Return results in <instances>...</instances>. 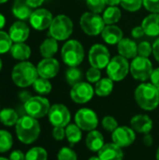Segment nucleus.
Masks as SVG:
<instances>
[{
	"label": "nucleus",
	"instance_id": "7ed1b4c3",
	"mask_svg": "<svg viewBox=\"0 0 159 160\" xmlns=\"http://www.w3.org/2000/svg\"><path fill=\"white\" fill-rule=\"evenodd\" d=\"M37 78L38 73L37 67L27 61H22L15 65L11 72V79L13 82L21 88L33 85Z\"/></svg>",
	"mask_w": 159,
	"mask_h": 160
},
{
	"label": "nucleus",
	"instance_id": "f3484780",
	"mask_svg": "<svg viewBox=\"0 0 159 160\" xmlns=\"http://www.w3.org/2000/svg\"><path fill=\"white\" fill-rule=\"evenodd\" d=\"M30 34L29 26L22 21L15 22L9 28L8 35L14 43L24 42Z\"/></svg>",
	"mask_w": 159,
	"mask_h": 160
},
{
	"label": "nucleus",
	"instance_id": "ea45409f",
	"mask_svg": "<svg viewBox=\"0 0 159 160\" xmlns=\"http://www.w3.org/2000/svg\"><path fill=\"white\" fill-rule=\"evenodd\" d=\"M153 53V46L148 41H142L138 45V54L139 56L148 58Z\"/></svg>",
	"mask_w": 159,
	"mask_h": 160
},
{
	"label": "nucleus",
	"instance_id": "7c9ffc66",
	"mask_svg": "<svg viewBox=\"0 0 159 160\" xmlns=\"http://www.w3.org/2000/svg\"><path fill=\"white\" fill-rule=\"evenodd\" d=\"M34 90L39 95H48L52 91V83L48 79L38 77L33 83Z\"/></svg>",
	"mask_w": 159,
	"mask_h": 160
},
{
	"label": "nucleus",
	"instance_id": "052dcab7",
	"mask_svg": "<svg viewBox=\"0 0 159 160\" xmlns=\"http://www.w3.org/2000/svg\"><path fill=\"white\" fill-rule=\"evenodd\" d=\"M15 1H19V0H15Z\"/></svg>",
	"mask_w": 159,
	"mask_h": 160
},
{
	"label": "nucleus",
	"instance_id": "473e14b6",
	"mask_svg": "<svg viewBox=\"0 0 159 160\" xmlns=\"http://www.w3.org/2000/svg\"><path fill=\"white\" fill-rule=\"evenodd\" d=\"M13 144V139L8 131L0 129V153H5L10 150Z\"/></svg>",
	"mask_w": 159,
	"mask_h": 160
},
{
	"label": "nucleus",
	"instance_id": "6e6552de",
	"mask_svg": "<svg viewBox=\"0 0 159 160\" xmlns=\"http://www.w3.org/2000/svg\"><path fill=\"white\" fill-rule=\"evenodd\" d=\"M23 108L27 115L32 116L36 119H39L43 118L49 113L51 105L47 98L40 96H36L28 99L24 103Z\"/></svg>",
	"mask_w": 159,
	"mask_h": 160
},
{
	"label": "nucleus",
	"instance_id": "e433bc0d",
	"mask_svg": "<svg viewBox=\"0 0 159 160\" xmlns=\"http://www.w3.org/2000/svg\"><path fill=\"white\" fill-rule=\"evenodd\" d=\"M143 4V0H121V6L124 9L135 12L141 9Z\"/></svg>",
	"mask_w": 159,
	"mask_h": 160
},
{
	"label": "nucleus",
	"instance_id": "6ab92c4d",
	"mask_svg": "<svg viewBox=\"0 0 159 160\" xmlns=\"http://www.w3.org/2000/svg\"><path fill=\"white\" fill-rule=\"evenodd\" d=\"M98 157L101 160H123L124 153L120 146L114 142L104 144L98 151Z\"/></svg>",
	"mask_w": 159,
	"mask_h": 160
},
{
	"label": "nucleus",
	"instance_id": "603ef678",
	"mask_svg": "<svg viewBox=\"0 0 159 160\" xmlns=\"http://www.w3.org/2000/svg\"><path fill=\"white\" fill-rule=\"evenodd\" d=\"M105 2L109 6H118L121 4V0H105Z\"/></svg>",
	"mask_w": 159,
	"mask_h": 160
},
{
	"label": "nucleus",
	"instance_id": "c85d7f7f",
	"mask_svg": "<svg viewBox=\"0 0 159 160\" xmlns=\"http://www.w3.org/2000/svg\"><path fill=\"white\" fill-rule=\"evenodd\" d=\"M66 138L71 146L78 143L82 137V129L76 124H68L66 128Z\"/></svg>",
	"mask_w": 159,
	"mask_h": 160
},
{
	"label": "nucleus",
	"instance_id": "9b49d317",
	"mask_svg": "<svg viewBox=\"0 0 159 160\" xmlns=\"http://www.w3.org/2000/svg\"><path fill=\"white\" fill-rule=\"evenodd\" d=\"M75 123L82 130L91 131L96 129V128L97 127L98 118L97 113L93 110L82 108L76 112Z\"/></svg>",
	"mask_w": 159,
	"mask_h": 160
},
{
	"label": "nucleus",
	"instance_id": "aec40b11",
	"mask_svg": "<svg viewBox=\"0 0 159 160\" xmlns=\"http://www.w3.org/2000/svg\"><path fill=\"white\" fill-rule=\"evenodd\" d=\"M101 37L107 44L115 45L123 39V31L120 27L114 24H109L103 29Z\"/></svg>",
	"mask_w": 159,
	"mask_h": 160
},
{
	"label": "nucleus",
	"instance_id": "3c124183",
	"mask_svg": "<svg viewBox=\"0 0 159 160\" xmlns=\"http://www.w3.org/2000/svg\"><path fill=\"white\" fill-rule=\"evenodd\" d=\"M154 142V140H153V137L150 133L148 134H144V138H143V143L146 145V146H151Z\"/></svg>",
	"mask_w": 159,
	"mask_h": 160
},
{
	"label": "nucleus",
	"instance_id": "a18cd8bd",
	"mask_svg": "<svg viewBox=\"0 0 159 160\" xmlns=\"http://www.w3.org/2000/svg\"><path fill=\"white\" fill-rule=\"evenodd\" d=\"M150 79H151V83L159 89V68L153 70Z\"/></svg>",
	"mask_w": 159,
	"mask_h": 160
},
{
	"label": "nucleus",
	"instance_id": "dca6fc26",
	"mask_svg": "<svg viewBox=\"0 0 159 160\" xmlns=\"http://www.w3.org/2000/svg\"><path fill=\"white\" fill-rule=\"evenodd\" d=\"M59 62L54 58H43L37 66L38 76L45 79L54 78L59 72Z\"/></svg>",
	"mask_w": 159,
	"mask_h": 160
},
{
	"label": "nucleus",
	"instance_id": "ddd939ff",
	"mask_svg": "<svg viewBox=\"0 0 159 160\" xmlns=\"http://www.w3.org/2000/svg\"><path fill=\"white\" fill-rule=\"evenodd\" d=\"M95 94V89L89 82H81L72 86L70 90L71 99L78 104H84L90 101Z\"/></svg>",
	"mask_w": 159,
	"mask_h": 160
},
{
	"label": "nucleus",
	"instance_id": "de8ad7c7",
	"mask_svg": "<svg viewBox=\"0 0 159 160\" xmlns=\"http://www.w3.org/2000/svg\"><path fill=\"white\" fill-rule=\"evenodd\" d=\"M153 53H154L156 60L159 63V38L156 40V42L153 45Z\"/></svg>",
	"mask_w": 159,
	"mask_h": 160
},
{
	"label": "nucleus",
	"instance_id": "f03ea898",
	"mask_svg": "<svg viewBox=\"0 0 159 160\" xmlns=\"http://www.w3.org/2000/svg\"><path fill=\"white\" fill-rule=\"evenodd\" d=\"M134 97L137 104L145 111H153L159 105V89L152 83L140 84Z\"/></svg>",
	"mask_w": 159,
	"mask_h": 160
},
{
	"label": "nucleus",
	"instance_id": "4c0bfd02",
	"mask_svg": "<svg viewBox=\"0 0 159 160\" xmlns=\"http://www.w3.org/2000/svg\"><path fill=\"white\" fill-rule=\"evenodd\" d=\"M57 160H78V157L71 148L63 147L57 154Z\"/></svg>",
	"mask_w": 159,
	"mask_h": 160
},
{
	"label": "nucleus",
	"instance_id": "4be33fe9",
	"mask_svg": "<svg viewBox=\"0 0 159 160\" xmlns=\"http://www.w3.org/2000/svg\"><path fill=\"white\" fill-rule=\"evenodd\" d=\"M142 26L145 35L152 38L159 36V13H152L144 18Z\"/></svg>",
	"mask_w": 159,
	"mask_h": 160
},
{
	"label": "nucleus",
	"instance_id": "cd10ccee",
	"mask_svg": "<svg viewBox=\"0 0 159 160\" xmlns=\"http://www.w3.org/2000/svg\"><path fill=\"white\" fill-rule=\"evenodd\" d=\"M122 17V12L117 6H110L103 11V20L106 24H114L119 22Z\"/></svg>",
	"mask_w": 159,
	"mask_h": 160
},
{
	"label": "nucleus",
	"instance_id": "f257e3e1",
	"mask_svg": "<svg viewBox=\"0 0 159 160\" xmlns=\"http://www.w3.org/2000/svg\"><path fill=\"white\" fill-rule=\"evenodd\" d=\"M16 135L19 141L24 144H31L37 140L40 134V125L37 119L24 115L19 118L15 125Z\"/></svg>",
	"mask_w": 159,
	"mask_h": 160
},
{
	"label": "nucleus",
	"instance_id": "09e8293b",
	"mask_svg": "<svg viewBox=\"0 0 159 160\" xmlns=\"http://www.w3.org/2000/svg\"><path fill=\"white\" fill-rule=\"evenodd\" d=\"M25 2L30 8H38L43 4L44 0H25Z\"/></svg>",
	"mask_w": 159,
	"mask_h": 160
},
{
	"label": "nucleus",
	"instance_id": "72a5a7b5",
	"mask_svg": "<svg viewBox=\"0 0 159 160\" xmlns=\"http://www.w3.org/2000/svg\"><path fill=\"white\" fill-rule=\"evenodd\" d=\"M82 78V74L81 70L77 68H69L66 71V81L71 86L81 82Z\"/></svg>",
	"mask_w": 159,
	"mask_h": 160
},
{
	"label": "nucleus",
	"instance_id": "9d476101",
	"mask_svg": "<svg viewBox=\"0 0 159 160\" xmlns=\"http://www.w3.org/2000/svg\"><path fill=\"white\" fill-rule=\"evenodd\" d=\"M88 60L91 67L103 69L111 61V53L108 48L102 44H95L89 51Z\"/></svg>",
	"mask_w": 159,
	"mask_h": 160
},
{
	"label": "nucleus",
	"instance_id": "1a4fd4ad",
	"mask_svg": "<svg viewBox=\"0 0 159 160\" xmlns=\"http://www.w3.org/2000/svg\"><path fill=\"white\" fill-rule=\"evenodd\" d=\"M153 65L151 61L142 56H136L130 64V73L132 77L141 82H145L150 79L153 72Z\"/></svg>",
	"mask_w": 159,
	"mask_h": 160
},
{
	"label": "nucleus",
	"instance_id": "c9c22d12",
	"mask_svg": "<svg viewBox=\"0 0 159 160\" xmlns=\"http://www.w3.org/2000/svg\"><path fill=\"white\" fill-rule=\"evenodd\" d=\"M86 5L91 12L99 14L105 10L106 2L105 0H86Z\"/></svg>",
	"mask_w": 159,
	"mask_h": 160
},
{
	"label": "nucleus",
	"instance_id": "20e7f679",
	"mask_svg": "<svg viewBox=\"0 0 159 160\" xmlns=\"http://www.w3.org/2000/svg\"><path fill=\"white\" fill-rule=\"evenodd\" d=\"M62 60L70 68H77L84 58V49L81 42L75 39L67 41L61 51Z\"/></svg>",
	"mask_w": 159,
	"mask_h": 160
},
{
	"label": "nucleus",
	"instance_id": "c756f323",
	"mask_svg": "<svg viewBox=\"0 0 159 160\" xmlns=\"http://www.w3.org/2000/svg\"><path fill=\"white\" fill-rule=\"evenodd\" d=\"M19 120V115L13 109L6 108L0 111V122L6 127H12L16 125Z\"/></svg>",
	"mask_w": 159,
	"mask_h": 160
},
{
	"label": "nucleus",
	"instance_id": "5fc2aeb1",
	"mask_svg": "<svg viewBox=\"0 0 159 160\" xmlns=\"http://www.w3.org/2000/svg\"><path fill=\"white\" fill-rule=\"evenodd\" d=\"M88 160H101L99 158V157H92V158H90Z\"/></svg>",
	"mask_w": 159,
	"mask_h": 160
},
{
	"label": "nucleus",
	"instance_id": "79ce46f5",
	"mask_svg": "<svg viewBox=\"0 0 159 160\" xmlns=\"http://www.w3.org/2000/svg\"><path fill=\"white\" fill-rule=\"evenodd\" d=\"M143 6L152 13H159V0H143Z\"/></svg>",
	"mask_w": 159,
	"mask_h": 160
},
{
	"label": "nucleus",
	"instance_id": "2eb2a0df",
	"mask_svg": "<svg viewBox=\"0 0 159 160\" xmlns=\"http://www.w3.org/2000/svg\"><path fill=\"white\" fill-rule=\"evenodd\" d=\"M136 139L135 131L128 127H118L112 134V142L120 146L121 148L130 146Z\"/></svg>",
	"mask_w": 159,
	"mask_h": 160
},
{
	"label": "nucleus",
	"instance_id": "37998d69",
	"mask_svg": "<svg viewBox=\"0 0 159 160\" xmlns=\"http://www.w3.org/2000/svg\"><path fill=\"white\" fill-rule=\"evenodd\" d=\"M52 137L56 141H63L66 137V129L62 127H53Z\"/></svg>",
	"mask_w": 159,
	"mask_h": 160
},
{
	"label": "nucleus",
	"instance_id": "412c9836",
	"mask_svg": "<svg viewBox=\"0 0 159 160\" xmlns=\"http://www.w3.org/2000/svg\"><path fill=\"white\" fill-rule=\"evenodd\" d=\"M118 52L127 59H133L138 54V45L130 38H123L117 44Z\"/></svg>",
	"mask_w": 159,
	"mask_h": 160
},
{
	"label": "nucleus",
	"instance_id": "f704fd0d",
	"mask_svg": "<svg viewBox=\"0 0 159 160\" xmlns=\"http://www.w3.org/2000/svg\"><path fill=\"white\" fill-rule=\"evenodd\" d=\"M11 46H12V40L8 33L0 30V54L9 52Z\"/></svg>",
	"mask_w": 159,
	"mask_h": 160
},
{
	"label": "nucleus",
	"instance_id": "a19ab883",
	"mask_svg": "<svg viewBox=\"0 0 159 160\" xmlns=\"http://www.w3.org/2000/svg\"><path fill=\"white\" fill-rule=\"evenodd\" d=\"M101 78V72L100 69L96 68H90L86 71V79L91 83H97Z\"/></svg>",
	"mask_w": 159,
	"mask_h": 160
},
{
	"label": "nucleus",
	"instance_id": "4d7b16f0",
	"mask_svg": "<svg viewBox=\"0 0 159 160\" xmlns=\"http://www.w3.org/2000/svg\"><path fill=\"white\" fill-rule=\"evenodd\" d=\"M6 2H7V0H0V4H4Z\"/></svg>",
	"mask_w": 159,
	"mask_h": 160
},
{
	"label": "nucleus",
	"instance_id": "864d4df0",
	"mask_svg": "<svg viewBox=\"0 0 159 160\" xmlns=\"http://www.w3.org/2000/svg\"><path fill=\"white\" fill-rule=\"evenodd\" d=\"M5 24H6V19L4 17V15L0 13V30L5 26Z\"/></svg>",
	"mask_w": 159,
	"mask_h": 160
},
{
	"label": "nucleus",
	"instance_id": "0eeeda50",
	"mask_svg": "<svg viewBox=\"0 0 159 160\" xmlns=\"http://www.w3.org/2000/svg\"><path fill=\"white\" fill-rule=\"evenodd\" d=\"M130 71V65L127 58L116 55L111 59L107 66V75L113 82H120L124 80Z\"/></svg>",
	"mask_w": 159,
	"mask_h": 160
},
{
	"label": "nucleus",
	"instance_id": "b1692460",
	"mask_svg": "<svg viewBox=\"0 0 159 160\" xmlns=\"http://www.w3.org/2000/svg\"><path fill=\"white\" fill-rule=\"evenodd\" d=\"M9 52L14 59L20 61H25L31 55V49L24 42H18L12 44Z\"/></svg>",
	"mask_w": 159,
	"mask_h": 160
},
{
	"label": "nucleus",
	"instance_id": "f8f14e48",
	"mask_svg": "<svg viewBox=\"0 0 159 160\" xmlns=\"http://www.w3.org/2000/svg\"><path fill=\"white\" fill-rule=\"evenodd\" d=\"M49 121L53 127L66 128L71 119L70 112L64 104H53L48 113Z\"/></svg>",
	"mask_w": 159,
	"mask_h": 160
},
{
	"label": "nucleus",
	"instance_id": "bb28decb",
	"mask_svg": "<svg viewBox=\"0 0 159 160\" xmlns=\"http://www.w3.org/2000/svg\"><path fill=\"white\" fill-rule=\"evenodd\" d=\"M113 90V81L108 78L100 79L95 86V93L98 97H108Z\"/></svg>",
	"mask_w": 159,
	"mask_h": 160
},
{
	"label": "nucleus",
	"instance_id": "a878e982",
	"mask_svg": "<svg viewBox=\"0 0 159 160\" xmlns=\"http://www.w3.org/2000/svg\"><path fill=\"white\" fill-rule=\"evenodd\" d=\"M58 51V43L57 40L53 38H46L39 46V52L41 56L44 58H52Z\"/></svg>",
	"mask_w": 159,
	"mask_h": 160
},
{
	"label": "nucleus",
	"instance_id": "4468645a",
	"mask_svg": "<svg viewBox=\"0 0 159 160\" xmlns=\"http://www.w3.org/2000/svg\"><path fill=\"white\" fill-rule=\"evenodd\" d=\"M52 20L53 18L52 12L45 8H37L34 10L29 18L32 27L38 31H42L50 27Z\"/></svg>",
	"mask_w": 159,
	"mask_h": 160
},
{
	"label": "nucleus",
	"instance_id": "8fccbe9b",
	"mask_svg": "<svg viewBox=\"0 0 159 160\" xmlns=\"http://www.w3.org/2000/svg\"><path fill=\"white\" fill-rule=\"evenodd\" d=\"M32 98V96L30 95V93L29 92H26V91H22V92H21L20 94H19V98L23 102V103H25L28 99H30Z\"/></svg>",
	"mask_w": 159,
	"mask_h": 160
},
{
	"label": "nucleus",
	"instance_id": "393cba45",
	"mask_svg": "<svg viewBox=\"0 0 159 160\" xmlns=\"http://www.w3.org/2000/svg\"><path fill=\"white\" fill-rule=\"evenodd\" d=\"M31 8H30L25 1H22V0L15 1L12 7V13L20 21H24L30 18L33 12Z\"/></svg>",
	"mask_w": 159,
	"mask_h": 160
},
{
	"label": "nucleus",
	"instance_id": "c03bdc74",
	"mask_svg": "<svg viewBox=\"0 0 159 160\" xmlns=\"http://www.w3.org/2000/svg\"><path fill=\"white\" fill-rule=\"evenodd\" d=\"M131 35L134 38H141L142 37H143L145 35V32L142 28V26H136L132 29L131 31Z\"/></svg>",
	"mask_w": 159,
	"mask_h": 160
},
{
	"label": "nucleus",
	"instance_id": "58836bf2",
	"mask_svg": "<svg viewBox=\"0 0 159 160\" xmlns=\"http://www.w3.org/2000/svg\"><path fill=\"white\" fill-rule=\"evenodd\" d=\"M102 127L105 130L109 132H113L118 128V122L112 116H105L102 119Z\"/></svg>",
	"mask_w": 159,
	"mask_h": 160
},
{
	"label": "nucleus",
	"instance_id": "2f4dec72",
	"mask_svg": "<svg viewBox=\"0 0 159 160\" xmlns=\"http://www.w3.org/2000/svg\"><path fill=\"white\" fill-rule=\"evenodd\" d=\"M48 153L42 147H33L25 154V160H47Z\"/></svg>",
	"mask_w": 159,
	"mask_h": 160
},
{
	"label": "nucleus",
	"instance_id": "bf43d9fd",
	"mask_svg": "<svg viewBox=\"0 0 159 160\" xmlns=\"http://www.w3.org/2000/svg\"><path fill=\"white\" fill-rule=\"evenodd\" d=\"M0 160H9L8 158H0Z\"/></svg>",
	"mask_w": 159,
	"mask_h": 160
},
{
	"label": "nucleus",
	"instance_id": "49530a36",
	"mask_svg": "<svg viewBox=\"0 0 159 160\" xmlns=\"http://www.w3.org/2000/svg\"><path fill=\"white\" fill-rule=\"evenodd\" d=\"M9 160H25V155L20 151V150H15L9 155Z\"/></svg>",
	"mask_w": 159,
	"mask_h": 160
},
{
	"label": "nucleus",
	"instance_id": "423d86ee",
	"mask_svg": "<svg viewBox=\"0 0 159 160\" xmlns=\"http://www.w3.org/2000/svg\"><path fill=\"white\" fill-rule=\"evenodd\" d=\"M105 24L100 15L91 11L83 13L80 20L82 30L88 36H98L105 28Z\"/></svg>",
	"mask_w": 159,
	"mask_h": 160
},
{
	"label": "nucleus",
	"instance_id": "a211bd4d",
	"mask_svg": "<svg viewBox=\"0 0 159 160\" xmlns=\"http://www.w3.org/2000/svg\"><path fill=\"white\" fill-rule=\"evenodd\" d=\"M131 128L142 134H148L153 128V121L146 114H138L131 118L130 120Z\"/></svg>",
	"mask_w": 159,
	"mask_h": 160
},
{
	"label": "nucleus",
	"instance_id": "39448f33",
	"mask_svg": "<svg viewBox=\"0 0 159 160\" xmlns=\"http://www.w3.org/2000/svg\"><path fill=\"white\" fill-rule=\"evenodd\" d=\"M49 28V35L57 41H62L71 36L73 32V22L67 16L60 14L53 18Z\"/></svg>",
	"mask_w": 159,
	"mask_h": 160
},
{
	"label": "nucleus",
	"instance_id": "6e6d98bb",
	"mask_svg": "<svg viewBox=\"0 0 159 160\" xmlns=\"http://www.w3.org/2000/svg\"><path fill=\"white\" fill-rule=\"evenodd\" d=\"M156 158H157V160H159V147L157 148V155H156Z\"/></svg>",
	"mask_w": 159,
	"mask_h": 160
},
{
	"label": "nucleus",
	"instance_id": "13d9d810",
	"mask_svg": "<svg viewBox=\"0 0 159 160\" xmlns=\"http://www.w3.org/2000/svg\"><path fill=\"white\" fill-rule=\"evenodd\" d=\"M1 69H2V61L0 59V71H1Z\"/></svg>",
	"mask_w": 159,
	"mask_h": 160
},
{
	"label": "nucleus",
	"instance_id": "5701e85b",
	"mask_svg": "<svg viewBox=\"0 0 159 160\" xmlns=\"http://www.w3.org/2000/svg\"><path fill=\"white\" fill-rule=\"evenodd\" d=\"M85 144L90 151L98 152L105 144L104 137L99 131H97L96 129L91 130V131H89L88 135L86 136Z\"/></svg>",
	"mask_w": 159,
	"mask_h": 160
}]
</instances>
